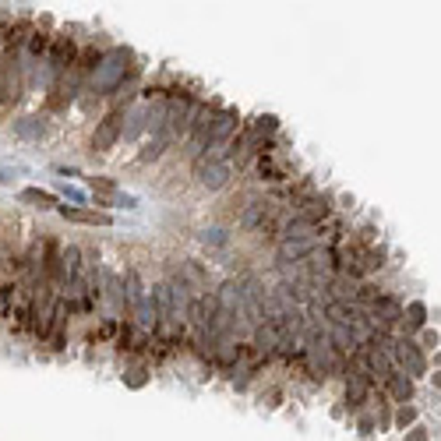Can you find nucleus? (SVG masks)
<instances>
[{"mask_svg":"<svg viewBox=\"0 0 441 441\" xmlns=\"http://www.w3.org/2000/svg\"><path fill=\"white\" fill-rule=\"evenodd\" d=\"M367 392H371V378H367L364 371L350 374V385H346V399H350V406H360V402L367 399Z\"/></svg>","mask_w":441,"mask_h":441,"instance_id":"1a4fd4ad","label":"nucleus"},{"mask_svg":"<svg viewBox=\"0 0 441 441\" xmlns=\"http://www.w3.org/2000/svg\"><path fill=\"white\" fill-rule=\"evenodd\" d=\"M22 82H25L22 64H18V57L8 53V60L0 64V106H15L22 99Z\"/></svg>","mask_w":441,"mask_h":441,"instance_id":"20e7f679","label":"nucleus"},{"mask_svg":"<svg viewBox=\"0 0 441 441\" xmlns=\"http://www.w3.org/2000/svg\"><path fill=\"white\" fill-rule=\"evenodd\" d=\"M423 346H437V332H423Z\"/></svg>","mask_w":441,"mask_h":441,"instance_id":"a211bd4d","label":"nucleus"},{"mask_svg":"<svg viewBox=\"0 0 441 441\" xmlns=\"http://www.w3.org/2000/svg\"><path fill=\"white\" fill-rule=\"evenodd\" d=\"M141 381H145V374H141V371H131V374H127V385H131V388H138Z\"/></svg>","mask_w":441,"mask_h":441,"instance_id":"f3484780","label":"nucleus"},{"mask_svg":"<svg viewBox=\"0 0 441 441\" xmlns=\"http://www.w3.org/2000/svg\"><path fill=\"white\" fill-rule=\"evenodd\" d=\"M201 244L223 248V244H226V230H205V234H201Z\"/></svg>","mask_w":441,"mask_h":441,"instance_id":"2eb2a0df","label":"nucleus"},{"mask_svg":"<svg viewBox=\"0 0 441 441\" xmlns=\"http://www.w3.org/2000/svg\"><path fill=\"white\" fill-rule=\"evenodd\" d=\"M318 248L314 237H304V241H293V237H283L279 244V265H290V262H304L311 251Z\"/></svg>","mask_w":441,"mask_h":441,"instance_id":"423d86ee","label":"nucleus"},{"mask_svg":"<svg viewBox=\"0 0 441 441\" xmlns=\"http://www.w3.org/2000/svg\"><path fill=\"white\" fill-rule=\"evenodd\" d=\"M18 198H22L25 205H32V208H43V212H46V208H57V198H53L50 191H39V187H25Z\"/></svg>","mask_w":441,"mask_h":441,"instance_id":"9b49d317","label":"nucleus"},{"mask_svg":"<svg viewBox=\"0 0 441 441\" xmlns=\"http://www.w3.org/2000/svg\"><path fill=\"white\" fill-rule=\"evenodd\" d=\"M57 212L71 223H85V226H110L106 212H92V208H78V205H57Z\"/></svg>","mask_w":441,"mask_h":441,"instance_id":"0eeeda50","label":"nucleus"},{"mask_svg":"<svg viewBox=\"0 0 441 441\" xmlns=\"http://www.w3.org/2000/svg\"><path fill=\"white\" fill-rule=\"evenodd\" d=\"M385 381H388V395H392V399H399V402H409V395H413V381H409L406 374H395V371H392Z\"/></svg>","mask_w":441,"mask_h":441,"instance_id":"f8f14e48","label":"nucleus"},{"mask_svg":"<svg viewBox=\"0 0 441 441\" xmlns=\"http://www.w3.org/2000/svg\"><path fill=\"white\" fill-rule=\"evenodd\" d=\"M124 106H117L113 113H106L103 117V124L96 127V134H92V152H110L117 141H120V134H124Z\"/></svg>","mask_w":441,"mask_h":441,"instance_id":"39448f33","label":"nucleus"},{"mask_svg":"<svg viewBox=\"0 0 441 441\" xmlns=\"http://www.w3.org/2000/svg\"><path fill=\"white\" fill-rule=\"evenodd\" d=\"M371 304H374V314H378L381 325H392V321L402 318V304H399L395 297H388V293H374Z\"/></svg>","mask_w":441,"mask_h":441,"instance_id":"6e6552de","label":"nucleus"},{"mask_svg":"<svg viewBox=\"0 0 441 441\" xmlns=\"http://www.w3.org/2000/svg\"><path fill=\"white\" fill-rule=\"evenodd\" d=\"M124 68H127V50H110L99 64H96V78H92V85H96V92H113L120 82H124Z\"/></svg>","mask_w":441,"mask_h":441,"instance_id":"f257e3e1","label":"nucleus"},{"mask_svg":"<svg viewBox=\"0 0 441 441\" xmlns=\"http://www.w3.org/2000/svg\"><path fill=\"white\" fill-rule=\"evenodd\" d=\"M402 314L409 318V328H423V325H427V307H423L420 300H416V304H409Z\"/></svg>","mask_w":441,"mask_h":441,"instance_id":"4468645a","label":"nucleus"},{"mask_svg":"<svg viewBox=\"0 0 441 441\" xmlns=\"http://www.w3.org/2000/svg\"><path fill=\"white\" fill-rule=\"evenodd\" d=\"M46 131H50V124H46L43 117H25V120L15 127V134H18V138H25V141H39Z\"/></svg>","mask_w":441,"mask_h":441,"instance_id":"9d476101","label":"nucleus"},{"mask_svg":"<svg viewBox=\"0 0 441 441\" xmlns=\"http://www.w3.org/2000/svg\"><path fill=\"white\" fill-rule=\"evenodd\" d=\"M409 437H413V441H423V437H427V430H423V427H413V430H409Z\"/></svg>","mask_w":441,"mask_h":441,"instance_id":"6ab92c4d","label":"nucleus"},{"mask_svg":"<svg viewBox=\"0 0 441 441\" xmlns=\"http://www.w3.org/2000/svg\"><path fill=\"white\" fill-rule=\"evenodd\" d=\"M194 180L205 191H223L226 180H230V162L226 159H215V155H201L194 162Z\"/></svg>","mask_w":441,"mask_h":441,"instance_id":"f03ea898","label":"nucleus"},{"mask_svg":"<svg viewBox=\"0 0 441 441\" xmlns=\"http://www.w3.org/2000/svg\"><path fill=\"white\" fill-rule=\"evenodd\" d=\"M395 420H399V427H406V423H413V420H416V409L402 402V409H399V416H395Z\"/></svg>","mask_w":441,"mask_h":441,"instance_id":"dca6fc26","label":"nucleus"},{"mask_svg":"<svg viewBox=\"0 0 441 441\" xmlns=\"http://www.w3.org/2000/svg\"><path fill=\"white\" fill-rule=\"evenodd\" d=\"M89 187H92V194H99V198H106V201H110V198H117V184H113L110 177H92V180H89Z\"/></svg>","mask_w":441,"mask_h":441,"instance_id":"ddd939ff","label":"nucleus"},{"mask_svg":"<svg viewBox=\"0 0 441 441\" xmlns=\"http://www.w3.org/2000/svg\"><path fill=\"white\" fill-rule=\"evenodd\" d=\"M388 353L395 357V364L402 367V374H406V378H423V374H427V357H423V350H420L416 343L399 339V343H392V346H388Z\"/></svg>","mask_w":441,"mask_h":441,"instance_id":"7ed1b4c3","label":"nucleus"}]
</instances>
